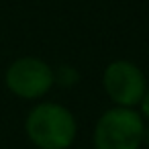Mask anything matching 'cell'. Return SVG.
I'll return each instance as SVG.
<instances>
[{"label": "cell", "mask_w": 149, "mask_h": 149, "mask_svg": "<svg viewBox=\"0 0 149 149\" xmlns=\"http://www.w3.org/2000/svg\"><path fill=\"white\" fill-rule=\"evenodd\" d=\"M25 133L37 149H70L78 137V120L68 106L45 100L27 112Z\"/></svg>", "instance_id": "1"}, {"label": "cell", "mask_w": 149, "mask_h": 149, "mask_svg": "<svg viewBox=\"0 0 149 149\" xmlns=\"http://www.w3.org/2000/svg\"><path fill=\"white\" fill-rule=\"evenodd\" d=\"M145 120L137 108L112 106L94 125V149H141Z\"/></svg>", "instance_id": "2"}, {"label": "cell", "mask_w": 149, "mask_h": 149, "mask_svg": "<svg viewBox=\"0 0 149 149\" xmlns=\"http://www.w3.org/2000/svg\"><path fill=\"white\" fill-rule=\"evenodd\" d=\"M4 86L21 100H39L55 86L53 68L41 57H17L4 72Z\"/></svg>", "instance_id": "3"}, {"label": "cell", "mask_w": 149, "mask_h": 149, "mask_svg": "<svg viewBox=\"0 0 149 149\" xmlns=\"http://www.w3.org/2000/svg\"><path fill=\"white\" fill-rule=\"evenodd\" d=\"M147 86L149 84L143 70L131 59H114L104 68L102 88L112 106L137 108Z\"/></svg>", "instance_id": "4"}, {"label": "cell", "mask_w": 149, "mask_h": 149, "mask_svg": "<svg viewBox=\"0 0 149 149\" xmlns=\"http://www.w3.org/2000/svg\"><path fill=\"white\" fill-rule=\"evenodd\" d=\"M53 80H55V86H61V88H72L80 82V72L76 65H70V63H61L53 70Z\"/></svg>", "instance_id": "5"}, {"label": "cell", "mask_w": 149, "mask_h": 149, "mask_svg": "<svg viewBox=\"0 0 149 149\" xmlns=\"http://www.w3.org/2000/svg\"><path fill=\"white\" fill-rule=\"evenodd\" d=\"M137 108H139V114L143 116V120L149 123V86H147V90H145V94H143V98H141Z\"/></svg>", "instance_id": "6"}, {"label": "cell", "mask_w": 149, "mask_h": 149, "mask_svg": "<svg viewBox=\"0 0 149 149\" xmlns=\"http://www.w3.org/2000/svg\"><path fill=\"white\" fill-rule=\"evenodd\" d=\"M141 145H147L149 147V123H145V129H143V141Z\"/></svg>", "instance_id": "7"}]
</instances>
